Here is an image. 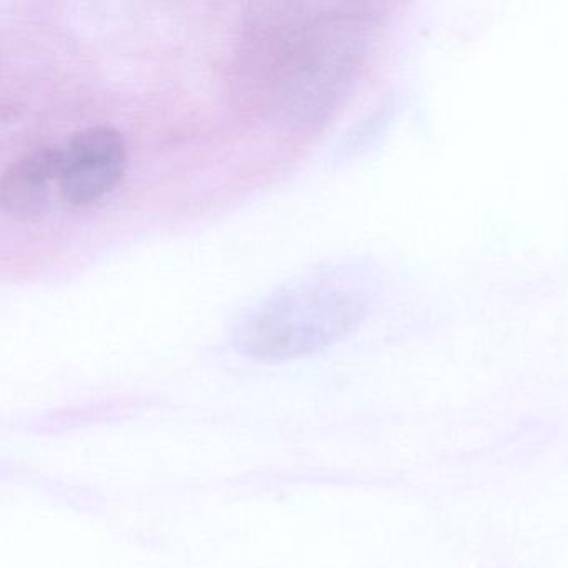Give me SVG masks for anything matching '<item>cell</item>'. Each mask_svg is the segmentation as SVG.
Segmentation results:
<instances>
[{
    "label": "cell",
    "instance_id": "3957f363",
    "mask_svg": "<svg viewBox=\"0 0 568 568\" xmlns=\"http://www.w3.org/2000/svg\"><path fill=\"white\" fill-rule=\"evenodd\" d=\"M61 149H32L12 162L0 179V207L16 221L41 217L49 204L51 185L58 182Z\"/></svg>",
    "mask_w": 568,
    "mask_h": 568
},
{
    "label": "cell",
    "instance_id": "7a4b0ae2",
    "mask_svg": "<svg viewBox=\"0 0 568 568\" xmlns=\"http://www.w3.org/2000/svg\"><path fill=\"white\" fill-rule=\"evenodd\" d=\"M128 169V145L118 129L95 125L61 149L58 185L72 205H89L112 191Z\"/></svg>",
    "mask_w": 568,
    "mask_h": 568
},
{
    "label": "cell",
    "instance_id": "6da1fadb",
    "mask_svg": "<svg viewBox=\"0 0 568 568\" xmlns=\"http://www.w3.org/2000/svg\"><path fill=\"white\" fill-rule=\"evenodd\" d=\"M352 295L331 278L311 277L282 288L247 315L235 344L247 357L285 362L334 344L357 321Z\"/></svg>",
    "mask_w": 568,
    "mask_h": 568
}]
</instances>
